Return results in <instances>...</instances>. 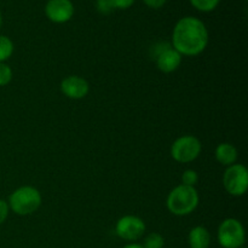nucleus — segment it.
Wrapping results in <instances>:
<instances>
[{
	"label": "nucleus",
	"instance_id": "f257e3e1",
	"mask_svg": "<svg viewBox=\"0 0 248 248\" xmlns=\"http://www.w3.org/2000/svg\"><path fill=\"white\" fill-rule=\"evenodd\" d=\"M208 31L202 21L196 17H183L176 23L172 45L181 55L198 56L207 47Z\"/></svg>",
	"mask_w": 248,
	"mask_h": 248
},
{
	"label": "nucleus",
	"instance_id": "f03ea898",
	"mask_svg": "<svg viewBox=\"0 0 248 248\" xmlns=\"http://www.w3.org/2000/svg\"><path fill=\"white\" fill-rule=\"evenodd\" d=\"M167 208L174 216H186L195 211L199 205V193L194 186H176L169 194L166 200Z\"/></svg>",
	"mask_w": 248,
	"mask_h": 248
},
{
	"label": "nucleus",
	"instance_id": "7ed1b4c3",
	"mask_svg": "<svg viewBox=\"0 0 248 248\" xmlns=\"http://www.w3.org/2000/svg\"><path fill=\"white\" fill-rule=\"evenodd\" d=\"M7 203L16 215L28 216L40 207L41 195L33 186H21L10 195Z\"/></svg>",
	"mask_w": 248,
	"mask_h": 248
},
{
	"label": "nucleus",
	"instance_id": "20e7f679",
	"mask_svg": "<svg viewBox=\"0 0 248 248\" xmlns=\"http://www.w3.org/2000/svg\"><path fill=\"white\" fill-rule=\"evenodd\" d=\"M218 241L223 248H241L246 241L244 225L235 218L223 220L218 228Z\"/></svg>",
	"mask_w": 248,
	"mask_h": 248
},
{
	"label": "nucleus",
	"instance_id": "39448f33",
	"mask_svg": "<svg viewBox=\"0 0 248 248\" xmlns=\"http://www.w3.org/2000/svg\"><path fill=\"white\" fill-rule=\"evenodd\" d=\"M224 188L230 195L242 196L248 189V171L246 166L234 164L228 167L223 177Z\"/></svg>",
	"mask_w": 248,
	"mask_h": 248
},
{
	"label": "nucleus",
	"instance_id": "423d86ee",
	"mask_svg": "<svg viewBox=\"0 0 248 248\" xmlns=\"http://www.w3.org/2000/svg\"><path fill=\"white\" fill-rule=\"evenodd\" d=\"M201 142L194 136H182L171 147V155L177 162L188 164L194 161L201 153Z\"/></svg>",
	"mask_w": 248,
	"mask_h": 248
},
{
	"label": "nucleus",
	"instance_id": "0eeeda50",
	"mask_svg": "<svg viewBox=\"0 0 248 248\" xmlns=\"http://www.w3.org/2000/svg\"><path fill=\"white\" fill-rule=\"evenodd\" d=\"M115 232L119 237L126 241H136L140 239L145 232V224L140 217L125 216L116 223Z\"/></svg>",
	"mask_w": 248,
	"mask_h": 248
},
{
	"label": "nucleus",
	"instance_id": "6e6552de",
	"mask_svg": "<svg viewBox=\"0 0 248 248\" xmlns=\"http://www.w3.org/2000/svg\"><path fill=\"white\" fill-rule=\"evenodd\" d=\"M45 15L53 23H65L74 15V5L70 0H48Z\"/></svg>",
	"mask_w": 248,
	"mask_h": 248
},
{
	"label": "nucleus",
	"instance_id": "1a4fd4ad",
	"mask_svg": "<svg viewBox=\"0 0 248 248\" xmlns=\"http://www.w3.org/2000/svg\"><path fill=\"white\" fill-rule=\"evenodd\" d=\"M89 82L84 78L70 75L61 82V91L70 99H81L89 93Z\"/></svg>",
	"mask_w": 248,
	"mask_h": 248
},
{
	"label": "nucleus",
	"instance_id": "9d476101",
	"mask_svg": "<svg viewBox=\"0 0 248 248\" xmlns=\"http://www.w3.org/2000/svg\"><path fill=\"white\" fill-rule=\"evenodd\" d=\"M155 62L161 72L172 73L178 69L181 65L182 55L173 47H171V45H169L155 57Z\"/></svg>",
	"mask_w": 248,
	"mask_h": 248
},
{
	"label": "nucleus",
	"instance_id": "9b49d317",
	"mask_svg": "<svg viewBox=\"0 0 248 248\" xmlns=\"http://www.w3.org/2000/svg\"><path fill=\"white\" fill-rule=\"evenodd\" d=\"M216 159L219 164L224 166H232L237 160V150L236 148L229 143H222L216 148Z\"/></svg>",
	"mask_w": 248,
	"mask_h": 248
},
{
	"label": "nucleus",
	"instance_id": "f8f14e48",
	"mask_svg": "<svg viewBox=\"0 0 248 248\" xmlns=\"http://www.w3.org/2000/svg\"><path fill=\"white\" fill-rule=\"evenodd\" d=\"M211 244V235L205 227H195L189 234L190 248H208Z\"/></svg>",
	"mask_w": 248,
	"mask_h": 248
},
{
	"label": "nucleus",
	"instance_id": "ddd939ff",
	"mask_svg": "<svg viewBox=\"0 0 248 248\" xmlns=\"http://www.w3.org/2000/svg\"><path fill=\"white\" fill-rule=\"evenodd\" d=\"M14 53V43L5 35H0V63L9 60Z\"/></svg>",
	"mask_w": 248,
	"mask_h": 248
},
{
	"label": "nucleus",
	"instance_id": "4468645a",
	"mask_svg": "<svg viewBox=\"0 0 248 248\" xmlns=\"http://www.w3.org/2000/svg\"><path fill=\"white\" fill-rule=\"evenodd\" d=\"M220 0H190V4L201 12H211L219 5Z\"/></svg>",
	"mask_w": 248,
	"mask_h": 248
},
{
	"label": "nucleus",
	"instance_id": "2eb2a0df",
	"mask_svg": "<svg viewBox=\"0 0 248 248\" xmlns=\"http://www.w3.org/2000/svg\"><path fill=\"white\" fill-rule=\"evenodd\" d=\"M165 240L159 232H152L148 235L143 244V248H164Z\"/></svg>",
	"mask_w": 248,
	"mask_h": 248
},
{
	"label": "nucleus",
	"instance_id": "dca6fc26",
	"mask_svg": "<svg viewBox=\"0 0 248 248\" xmlns=\"http://www.w3.org/2000/svg\"><path fill=\"white\" fill-rule=\"evenodd\" d=\"M12 79V70L5 63H0V86H6Z\"/></svg>",
	"mask_w": 248,
	"mask_h": 248
},
{
	"label": "nucleus",
	"instance_id": "f3484780",
	"mask_svg": "<svg viewBox=\"0 0 248 248\" xmlns=\"http://www.w3.org/2000/svg\"><path fill=\"white\" fill-rule=\"evenodd\" d=\"M199 176L194 170H186V172L182 176V182H183V186H195V184L198 183Z\"/></svg>",
	"mask_w": 248,
	"mask_h": 248
},
{
	"label": "nucleus",
	"instance_id": "a211bd4d",
	"mask_svg": "<svg viewBox=\"0 0 248 248\" xmlns=\"http://www.w3.org/2000/svg\"><path fill=\"white\" fill-rule=\"evenodd\" d=\"M97 9L101 14H110L113 11V5H111L110 0H97Z\"/></svg>",
	"mask_w": 248,
	"mask_h": 248
},
{
	"label": "nucleus",
	"instance_id": "6ab92c4d",
	"mask_svg": "<svg viewBox=\"0 0 248 248\" xmlns=\"http://www.w3.org/2000/svg\"><path fill=\"white\" fill-rule=\"evenodd\" d=\"M110 2L113 5V9L126 10L132 6L135 0H110Z\"/></svg>",
	"mask_w": 248,
	"mask_h": 248
},
{
	"label": "nucleus",
	"instance_id": "aec40b11",
	"mask_svg": "<svg viewBox=\"0 0 248 248\" xmlns=\"http://www.w3.org/2000/svg\"><path fill=\"white\" fill-rule=\"evenodd\" d=\"M9 203L0 199V225L6 220L7 216H9Z\"/></svg>",
	"mask_w": 248,
	"mask_h": 248
},
{
	"label": "nucleus",
	"instance_id": "412c9836",
	"mask_svg": "<svg viewBox=\"0 0 248 248\" xmlns=\"http://www.w3.org/2000/svg\"><path fill=\"white\" fill-rule=\"evenodd\" d=\"M144 4L147 5L148 7H152V9H160L165 5L166 0H143Z\"/></svg>",
	"mask_w": 248,
	"mask_h": 248
},
{
	"label": "nucleus",
	"instance_id": "4be33fe9",
	"mask_svg": "<svg viewBox=\"0 0 248 248\" xmlns=\"http://www.w3.org/2000/svg\"><path fill=\"white\" fill-rule=\"evenodd\" d=\"M124 248H143L142 245H138V244H130V245H126Z\"/></svg>",
	"mask_w": 248,
	"mask_h": 248
},
{
	"label": "nucleus",
	"instance_id": "5701e85b",
	"mask_svg": "<svg viewBox=\"0 0 248 248\" xmlns=\"http://www.w3.org/2000/svg\"><path fill=\"white\" fill-rule=\"evenodd\" d=\"M1 22H2V17H1V12H0V27H1Z\"/></svg>",
	"mask_w": 248,
	"mask_h": 248
}]
</instances>
